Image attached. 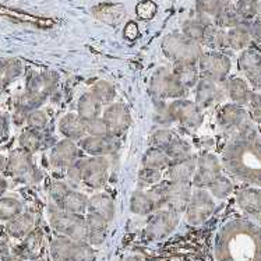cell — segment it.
<instances>
[{
	"label": "cell",
	"instance_id": "1",
	"mask_svg": "<svg viewBox=\"0 0 261 261\" xmlns=\"http://www.w3.org/2000/svg\"><path fill=\"white\" fill-rule=\"evenodd\" d=\"M59 77L56 73H41L32 75L28 80L27 88L17 98L16 111H14V123L21 124L25 122V117L31 111L41 108L54 90L56 88Z\"/></svg>",
	"mask_w": 261,
	"mask_h": 261
},
{
	"label": "cell",
	"instance_id": "55",
	"mask_svg": "<svg viewBox=\"0 0 261 261\" xmlns=\"http://www.w3.org/2000/svg\"><path fill=\"white\" fill-rule=\"evenodd\" d=\"M2 87H0V92H2ZM6 132V119L5 116L2 115V112H0V134H3Z\"/></svg>",
	"mask_w": 261,
	"mask_h": 261
},
{
	"label": "cell",
	"instance_id": "30",
	"mask_svg": "<svg viewBox=\"0 0 261 261\" xmlns=\"http://www.w3.org/2000/svg\"><path fill=\"white\" fill-rule=\"evenodd\" d=\"M214 24L224 30V28L238 27V25H242V24H246V22L239 16V13L236 11L233 3H229V5L225 6L217 16L214 17Z\"/></svg>",
	"mask_w": 261,
	"mask_h": 261
},
{
	"label": "cell",
	"instance_id": "42",
	"mask_svg": "<svg viewBox=\"0 0 261 261\" xmlns=\"http://www.w3.org/2000/svg\"><path fill=\"white\" fill-rule=\"evenodd\" d=\"M208 189H210V192H211V194H213L214 197L225 198L228 197L230 193H232V190H233V185H232V181H230L226 176L219 175Z\"/></svg>",
	"mask_w": 261,
	"mask_h": 261
},
{
	"label": "cell",
	"instance_id": "11",
	"mask_svg": "<svg viewBox=\"0 0 261 261\" xmlns=\"http://www.w3.org/2000/svg\"><path fill=\"white\" fill-rule=\"evenodd\" d=\"M221 175V164L214 154L204 152L197 158V168L193 176V186L197 189H208L213 181Z\"/></svg>",
	"mask_w": 261,
	"mask_h": 261
},
{
	"label": "cell",
	"instance_id": "3",
	"mask_svg": "<svg viewBox=\"0 0 261 261\" xmlns=\"http://www.w3.org/2000/svg\"><path fill=\"white\" fill-rule=\"evenodd\" d=\"M164 54L175 66L180 64H197L198 59L203 55L200 43L186 38L183 34H172L162 42Z\"/></svg>",
	"mask_w": 261,
	"mask_h": 261
},
{
	"label": "cell",
	"instance_id": "12",
	"mask_svg": "<svg viewBox=\"0 0 261 261\" xmlns=\"http://www.w3.org/2000/svg\"><path fill=\"white\" fill-rule=\"evenodd\" d=\"M190 181L169 180L165 183V208L180 214L186 210L192 197Z\"/></svg>",
	"mask_w": 261,
	"mask_h": 261
},
{
	"label": "cell",
	"instance_id": "14",
	"mask_svg": "<svg viewBox=\"0 0 261 261\" xmlns=\"http://www.w3.org/2000/svg\"><path fill=\"white\" fill-rule=\"evenodd\" d=\"M79 147L91 156H108L117 152V149L120 148V143L119 139L113 136H84L79 141Z\"/></svg>",
	"mask_w": 261,
	"mask_h": 261
},
{
	"label": "cell",
	"instance_id": "2",
	"mask_svg": "<svg viewBox=\"0 0 261 261\" xmlns=\"http://www.w3.org/2000/svg\"><path fill=\"white\" fill-rule=\"evenodd\" d=\"M49 222L59 234L77 242H87L86 217L80 214L67 213L50 203L48 208Z\"/></svg>",
	"mask_w": 261,
	"mask_h": 261
},
{
	"label": "cell",
	"instance_id": "29",
	"mask_svg": "<svg viewBox=\"0 0 261 261\" xmlns=\"http://www.w3.org/2000/svg\"><path fill=\"white\" fill-rule=\"evenodd\" d=\"M226 38H228V48L233 50H245L251 42L249 25L242 24L238 27L229 28V31L226 32Z\"/></svg>",
	"mask_w": 261,
	"mask_h": 261
},
{
	"label": "cell",
	"instance_id": "57",
	"mask_svg": "<svg viewBox=\"0 0 261 261\" xmlns=\"http://www.w3.org/2000/svg\"><path fill=\"white\" fill-rule=\"evenodd\" d=\"M256 18H257V20H261V0H257Z\"/></svg>",
	"mask_w": 261,
	"mask_h": 261
},
{
	"label": "cell",
	"instance_id": "24",
	"mask_svg": "<svg viewBox=\"0 0 261 261\" xmlns=\"http://www.w3.org/2000/svg\"><path fill=\"white\" fill-rule=\"evenodd\" d=\"M130 211L137 215H148L154 211H158V205L155 203L152 194L148 190L140 189L132 194L130 198Z\"/></svg>",
	"mask_w": 261,
	"mask_h": 261
},
{
	"label": "cell",
	"instance_id": "36",
	"mask_svg": "<svg viewBox=\"0 0 261 261\" xmlns=\"http://www.w3.org/2000/svg\"><path fill=\"white\" fill-rule=\"evenodd\" d=\"M164 152L168 155V158L171 160V162H176V161L185 160V158L192 156V147H190V144L187 141L175 136Z\"/></svg>",
	"mask_w": 261,
	"mask_h": 261
},
{
	"label": "cell",
	"instance_id": "33",
	"mask_svg": "<svg viewBox=\"0 0 261 261\" xmlns=\"http://www.w3.org/2000/svg\"><path fill=\"white\" fill-rule=\"evenodd\" d=\"M141 164H143V168H151V169H156V171H164V169H168V166L171 165L172 162L162 149L151 147L145 152L144 156H143Z\"/></svg>",
	"mask_w": 261,
	"mask_h": 261
},
{
	"label": "cell",
	"instance_id": "52",
	"mask_svg": "<svg viewBox=\"0 0 261 261\" xmlns=\"http://www.w3.org/2000/svg\"><path fill=\"white\" fill-rule=\"evenodd\" d=\"M249 30H250L251 39H256V41L261 42V20H257L253 24H250Z\"/></svg>",
	"mask_w": 261,
	"mask_h": 261
},
{
	"label": "cell",
	"instance_id": "32",
	"mask_svg": "<svg viewBox=\"0 0 261 261\" xmlns=\"http://www.w3.org/2000/svg\"><path fill=\"white\" fill-rule=\"evenodd\" d=\"M238 203L247 213L261 214V190L243 189L238 194Z\"/></svg>",
	"mask_w": 261,
	"mask_h": 261
},
{
	"label": "cell",
	"instance_id": "38",
	"mask_svg": "<svg viewBox=\"0 0 261 261\" xmlns=\"http://www.w3.org/2000/svg\"><path fill=\"white\" fill-rule=\"evenodd\" d=\"M22 213V204L14 197H0V221L9 222Z\"/></svg>",
	"mask_w": 261,
	"mask_h": 261
},
{
	"label": "cell",
	"instance_id": "51",
	"mask_svg": "<svg viewBox=\"0 0 261 261\" xmlns=\"http://www.w3.org/2000/svg\"><path fill=\"white\" fill-rule=\"evenodd\" d=\"M249 107H250L253 119L257 122H261V94H254V92L251 94Z\"/></svg>",
	"mask_w": 261,
	"mask_h": 261
},
{
	"label": "cell",
	"instance_id": "28",
	"mask_svg": "<svg viewBox=\"0 0 261 261\" xmlns=\"http://www.w3.org/2000/svg\"><path fill=\"white\" fill-rule=\"evenodd\" d=\"M87 204H88V198H87L83 193L77 192V190H74V189L71 187L69 192L66 193V196L62 198V201H60L56 207L62 208V210L67 211V213L84 215V214L87 213Z\"/></svg>",
	"mask_w": 261,
	"mask_h": 261
},
{
	"label": "cell",
	"instance_id": "16",
	"mask_svg": "<svg viewBox=\"0 0 261 261\" xmlns=\"http://www.w3.org/2000/svg\"><path fill=\"white\" fill-rule=\"evenodd\" d=\"M79 160V147L71 140H62L50 149L49 161L56 169H67Z\"/></svg>",
	"mask_w": 261,
	"mask_h": 261
},
{
	"label": "cell",
	"instance_id": "27",
	"mask_svg": "<svg viewBox=\"0 0 261 261\" xmlns=\"http://www.w3.org/2000/svg\"><path fill=\"white\" fill-rule=\"evenodd\" d=\"M34 225H35V221H34V217L31 214L21 213L20 215H17L16 218H13L7 222L6 230L13 238L21 239V238L28 236V233H31L32 229H34Z\"/></svg>",
	"mask_w": 261,
	"mask_h": 261
},
{
	"label": "cell",
	"instance_id": "43",
	"mask_svg": "<svg viewBox=\"0 0 261 261\" xmlns=\"http://www.w3.org/2000/svg\"><path fill=\"white\" fill-rule=\"evenodd\" d=\"M256 7L257 0H236V5H234V9L245 22L256 18Z\"/></svg>",
	"mask_w": 261,
	"mask_h": 261
},
{
	"label": "cell",
	"instance_id": "5",
	"mask_svg": "<svg viewBox=\"0 0 261 261\" xmlns=\"http://www.w3.org/2000/svg\"><path fill=\"white\" fill-rule=\"evenodd\" d=\"M149 94L155 102H165L166 99H177L187 94L181 87L173 70H160L149 81Z\"/></svg>",
	"mask_w": 261,
	"mask_h": 261
},
{
	"label": "cell",
	"instance_id": "13",
	"mask_svg": "<svg viewBox=\"0 0 261 261\" xmlns=\"http://www.w3.org/2000/svg\"><path fill=\"white\" fill-rule=\"evenodd\" d=\"M179 224V214L172 210H158L152 219L149 221L145 233L149 239H164L168 234H171Z\"/></svg>",
	"mask_w": 261,
	"mask_h": 261
},
{
	"label": "cell",
	"instance_id": "15",
	"mask_svg": "<svg viewBox=\"0 0 261 261\" xmlns=\"http://www.w3.org/2000/svg\"><path fill=\"white\" fill-rule=\"evenodd\" d=\"M102 119L108 124L111 136L117 137V139L127 132V128L130 127V122H132L130 111L123 103H112V105H109L105 109Z\"/></svg>",
	"mask_w": 261,
	"mask_h": 261
},
{
	"label": "cell",
	"instance_id": "23",
	"mask_svg": "<svg viewBox=\"0 0 261 261\" xmlns=\"http://www.w3.org/2000/svg\"><path fill=\"white\" fill-rule=\"evenodd\" d=\"M87 213H92L105 218L108 222H111L115 217V203L112 197L105 193L94 194L92 197L88 198L87 204Z\"/></svg>",
	"mask_w": 261,
	"mask_h": 261
},
{
	"label": "cell",
	"instance_id": "22",
	"mask_svg": "<svg viewBox=\"0 0 261 261\" xmlns=\"http://www.w3.org/2000/svg\"><path fill=\"white\" fill-rule=\"evenodd\" d=\"M59 132L71 141L81 140L86 136V123L81 120L77 113H67L59 122Z\"/></svg>",
	"mask_w": 261,
	"mask_h": 261
},
{
	"label": "cell",
	"instance_id": "37",
	"mask_svg": "<svg viewBox=\"0 0 261 261\" xmlns=\"http://www.w3.org/2000/svg\"><path fill=\"white\" fill-rule=\"evenodd\" d=\"M20 145L24 151L27 152H37L38 149L42 147V134L41 130H34V128L28 127L20 134Z\"/></svg>",
	"mask_w": 261,
	"mask_h": 261
},
{
	"label": "cell",
	"instance_id": "18",
	"mask_svg": "<svg viewBox=\"0 0 261 261\" xmlns=\"http://www.w3.org/2000/svg\"><path fill=\"white\" fill-rule=\"evenodd\" d=\"M249 119V113L243 108L236 103H229L221 108L218 112V123L221 127L228 132L240 130L246 126Z\"/></svg>",
	"mask_w": 261,
	"mask_h": 261
},
{
	"label": "cell",
	"instance_id": "54",
	"mask_svg": "<svg viewBox=\"0 0 261 261\" xmlns=\"http://www.w3.org/2000/svg\"><path fill=\"white\" fill-rule=\"evenodd\" d=\"M7 186H9V183L6 180L3 176H0V197H3V194L7 190Z\"/></svg>",
	"mask_w": 261,
	"mask_h": 261
},
{
	"label": "cell",
	"instance_id": "21",
	"mask_svg": "<svg viewBox=\"0 0 261 261\" xmlns=\"http://www.w3.org/2000/svg\"><path fill=\"white\" fill-rule=\"evenodd\" d=\"M196 168H197V158L192 155L185 160L172 162L166 169V175L169 177V180L190 181L194 176Z\"/></svg>",
	"mask_w": 261,
	"mask_h": 261
},
{
	"label": "cell",
	"instance_id": "41",
	"mask_svg": "<svg viewBox=\"0 0 261 261\" xmlns=\"http://www.w3.org/2000/svg\"><path fill=\"white\" fill-rule=\"evenodd\" d=\"M229 3H233V2H230V0H197L198 14L214 18L225 6Z\"/></svg>",
	"mask_w": 261,
	"mask_h": 261
},
{
	"label": "cell",
	"instance_id": "9",
	"mask_svg": "<svg viewBox=\"0 0 261 261\" xmlns=\"http://www.w3.org/2000/svg\"><path fill=\"white\" fill-rule=\"evenodd\" d=\"M6 171L10 173L11 177H14L20 181H37L38 172L37 168L32 164L31 152H27L24 149L13 151L7 160Z\"/></svg>",
	"mask_w": 261,
	"mask_h": 261
},
{
	"label": "cell",
	"instance_id": "56",
	"mask_svg": "<svg viewBox=\"0 0 261 261\" xmlns=\"http://www.w3.org/2000/svg\"><path fill=\"white\" fill-rule=\"evenodd\" d=\"M6 165H7V160H6L3 155H0V173L6 171Z\"/></svg>",
	"mask_w": 261,
	"mask_h": 261
},
{
	"label": "cell",
	"instance_id": "20",
	"mask_svg": "<svg viewBox=\"0 0 261 261\" xmlns=\"http://www.w3.org/2000/svg\"><path fill=\"white\" fill-rule=\"evenodd\" d=\"M239 69L246 74L253 86H258V71H260L261 66V54L256 50H249L245 49L242 55L239 56Z\"/></svg>",
	"mask_w": 261,
	"mask_h": 261
},
{
	"label": "cell",
	"instance_id": "7",
	"mask_svg": "<svg viewBox=\"0 0 261 261\" xmlns=\"http://www.w3.org/2000/svg\"><path fill=\"white\" fill-rule=\"evenodd\" d=\"M81 183L90 189H101L105 186L109 175V162L105 156H91L80 160Z\"/></svg>",
	"mask_w": 261,
	"mask_h": 261
},
{
	"label": "cell",
	"instance_id": "31",
	"mask_svg": "<svg viewBox=\"0 0 261 261\" xmlns=\"http://www.w3.org/2000/svg\"><path fill=\"white\" fill-rule=\"evenodd\" d=\"M203 43L213 50H222V49L228 48L226 32L222 28L217 27L215 24H210L205 27Z\"/></svg>",
	"mask_w": 261,
	"mask_h": 261
},
{
	"label": "cell",
	"instance_id": "49",
	"mask_svg": "<svg viewBox=\"0 0 261 261\" xmlns=\"http://www.w3.org/2000/svg\"><path fill=\"white\" fill-rule=\"evenodd\" d=\"M156 13V6L152 3V2H143L137 6V14H139L140 18L143 20H149L152 18L154 14Z\"/></svg>",
	"mask_w": 261,
	"mask_h": 261
},
{
	"label": "cell",
	"instance_id": "6",
	"mask_svg": "<svg viewBox=\"0 0 261 261\" xmlns=\"http://www.w3.org/2000/svg\"><path fill=\"white\" fill-rule=\"evenodd\" d=\"M198 73L201 77L210 79L215 83H222L228 79L230 67V59L218 50L205 52L198 59Z\"/></svg>",
	"mask_w": 261,
	"mask_h": 261
},
{
	"label": "cell",
	"instance_id": "4",
	"mask_svg": "<svg viewBox=\"0 0 261 261\" xmlns=\"http://www.w3.org/2000/svg\"><path fill=\"white\" fill-rule=\"evenodd\" d=\"M54 261H94L95 251L87 242H77L66 236H59L50 245Z\"/></svg>",
	"mask_w": 261,
	"mask_h": 261
},
{
	"label": "cell",
	"instance_id": "17",
	"mask_svg": "<svg viewBox=\"0 0 261 261\" xmlns=\"http://www.w3.org/2000/svg\"><path fill=\"white\" fill-rule=\"evenodd\" d=\"M222 96H224V90L219 87V83H215L205 77L198 79L196 84V103L201 109L215 105L222 99Z\"/></svg>",
	"mask_w": 261,
	"mask_h": 261
},
{
	"label": "cell",
	"instance_id": "34",
	"mask_svg": "<svg viewBox=\"0 0 261 261\" xmlns=\"http://www.w3.org/2000/svg\"><path fill=\"white\" fill-rule=\"evenodd\" d=\"M173 73L177 77V80L181 84V87L186 91H189L193 87H196L198 81V69L197 64H180L175 66Z\"/></svg>",
	"mask_w": 261,
	"mask_h": 261
},
{
	"label": "cell",
	"instance_id": "48",
	"mask_svg": "<svg viewBox=\"0 0 261 261\" xmlns=\"http://www.w3.org/2000/svg\"><path fill=\"white\" fill-rule=\"evenodd\" d=\"M25 123H27V126L30 128L42 130L46 126V123H48V116L41 109H35V111H31V112L28 113L27 117H25Z\"/></svg>",
	"mask_w": 261,
	"mask_h": 261
},
{
	"label": "cell",
	"instance_id": "50",
	"mask_svg": "<svg viewBox=\"0 0 261 261\" xmlns=\"http://www.w3.org/2000/svg\"><path fill=\"white\" fill-rule=\"evenodd\" d=\"M67 179H69L70 185L73 186H79L81 183V171H80V160H77L71 166L67 169Z\"/></svg>",
	"mask_w": 261,
	"mask_h": 261
},
{
	"label": "cell",
	"instance_id": "25",
	"mask_svg": "<svg viewBox=\"0 0 261 261\" xmlns=\"http://www.w3.org/2000/svg\"><path fill=\"white\" fill-rule=\"evenodd\" d=\"M225 91H226V94H228L230 99L233 101V103L240 105V107L249 105L251 94H253L249 84L243 79H239V77H233V79H229L226 81Z\"/></svg>",
	"mask_w": 261,
	"mask_h": 261
},
{
	"label": "cell",
	"instance_id": "10",
	"mask_svg": "<svg viewBox=\"0 0 261 261\" xmlns=\"http://www.w3.org/2000/svg\"><path fill=\"white\" fill-rule=\"evenodd\" d=\"M214 208H215V203L208 192H205L204 189H197L196 192L192 193L190 201L185 210L187 222L192 225L203 224L214 213Z\"/></svg>",
	"mask_w": 261,
	"mask_h": 261
},
{
	"label": "cell",
	"instance_id": "35",
	"mask_svg": "<svg viewBox=\"0 0 261 261\" xmlns=\"http://www.w3.org/2000/svg\"><path fill=\"white\" fill-rule=\"evenodd\" d=\"M21 73V63L16 59H0V87L5 88Z\"/></svg>",
	"mask_w": 261,
	"mask_h": 261
},
{
	"label": "cell",
	"instance_id": "39",
	"mask_svg": "<svg viewBox=\"0 0 261 261\" xmlns=\"http://www.w3.org/2000/svg\"><path fill=\"white\" fill-rule=\"evenodd\" d=\"M91 92L94 94L98 101L101 102L102 105H108L115 99V95H116V91H115V87L108 83L105 80H101L95 83L92 88H91Z\"/></svg>",
	"mask_w": 261,
	"mask_h": 261
},
{
	"label": "cell",
	"instance_id": "59",
	"mask_svg": "<svg viewBox=\"0 0 261 261\" xmlns=\"http://www.w3.org/2000/svg\"><path fill=\"white\" fill-rule=\"evenodd\" d=\"M257 88H261V66H260V71H258V86Z\"/></svg>",
	"mask_w": 261,
	"mask_h": 261
},
{
	"label": "cell",
	"instance_id": "46",
	"mask_svg": "<svg viewBox=\"0 0 261 261\" xmlns=\"http://www.w3.org/2000/svg\"><path fill=\"white\" fill-rule=\"evenodd\" d=\"M86 133L88 136H96V137H102V136H111L109 128L105 120L102 117H96L92 119L90 122L86 123Z\"/></svg>",
	"mask_w": 261,
	"mask_h": 261
},
{
	"label": "cell",
	"instance_id": "47",
	"mask_svg": "<svg viewBox=\"0 0 261 261\" xmlns=\"http://www.w3.org/2000/svg\"><path fill=\"white\" fill-rule=\"evenodd\" d=\"M42 249V238L41 234L31 232L24 242V253L30 257H37L38 253Z\"/></svg>",
	"mask_w": 261,
	"mask_h": 261
},
{
	"label": "cell",
	"instance_id": "58",
	"mask_svg": "<svg viewBox=\"0 0 261 261\" xmlns=\"http://www.w3.org/2000/svg\"><path fill=\"white\" fill-rule=\"evenodd\" d=\"M126 261H145V260H144V258H141V257L134 256V257H128Z\"/></svg>",
	"mask_w": 261,
	"mask_h": 261
},
{
	"label": "cell",
	"instance_id": "26",
	"mask_svg": "<svg viewBox=\"0 0 261 261\" xmlns=\"http://www.w3.org/2000/svg\"><path fill=\"white\" fill-rule=\"evenodd\" d=\"M102 111V103L96 99L94 94L88 91L83 94L77 103V115L84 123L90 122L92 119L99 117V113Z\"/></svg>",
	"mask_w": 261,
	"mask_h": 261
},
{
	"label": "cell",
	"instance_id": "8",
	"mask_svg": "<svg viewBox=\"0 0 261 261\" xmlns=\"http://www.w3.org/2000/svg\"><path fill=\"white\" fill-rule=\"evenodd\" d=\"M166 108H168V113L172 122L181 123L183 126L189 128H197L203 123L201 108L198 107L196 102L177 98L169 105H166Z\"/></svg>",
	"mask_w": 261,
	"mask_h": 261
},
{
	"label": "cell",
	"instance_id": "19",
	"mask_svg": "<svg viewBox=\"0 0 261 261\" xmlns=\"http://www.w3.org/2000/svg\"><path fill=\"white\" fill-rule=\"evenodd\" d=\"M108 222L107 219L92 213H87L86 226H87V243L94 246H101L108 234Z\"/></svg>",
	"mask_w": 261,
	"mask_h": 261
},
{
	"label": "cell",
	"instance_id": "60",
	"mask_svg": "<svg viewBox=\"0 0 261 261\" xmlns=\"http://www.w3.org/2000/svg\"><path fill=\"white\" fill-rule=\"evenodd\" d=\"M32 261H37V260H32Z\"/></svg>",
	"mask_w": 261,
	"mask_h": 261
},
{
	"label": "cell",
	"instance_id": "53",
	"mask_svg": "<svg viewBox=\"0 0 261 261\" xmlns=\"http://www.w3.org/2000/svg\"><path fill=\"white\" fill-rule=\"evenodd\" d=\"M124 35L128 39H136V38L139 37V27H137V24L136 22H128L127 25H126V30H124Z\"/></svg>",
	"mask_w": 261,
	"mask_h": 261
},
{
	"label": "cell",
	"instance_id": "44",
	"mask_svg": "<svg viewBox=\"0 0 261 261\" xmlns=\"http://www.w3.org/2000/svg\"><path fill=\"white\" fill-rule=\"evenodd\" d=\"M161 180H162V171L143 168L139 173V183L141 185V189L158 185V183H161Z\"/></svg>",
	"mask_w": 261,
	"mask_h": 261
},
{
	"label": "cell",
	"instance_id": "40",
	"mask_svg": "<svg viewBox=\"0 0 261 261\" xmlns=\"http://www.w3.org/2000/svg\"><path fill=\"white\" fill-rule=\"evenodd\" d=\"M205 27H207V24H204L200 18H197V20H189V21L183 24V35L194 41V42L203 43Z\"/></svg>",
	"mask_w": 261,
	"mask_h": 261
},
{
	"label": "cell",
	"instance_id": "45",
	"mask_svg": "<svg viewBox=\"0 0 261 261\" xmlns=\"http://www.w3.org/2000/svg\"><path fill=\"white\" fill-rule=\"evenodd\" d=\"M173 137H175V134L172 133L171 130H168V128L164 127L158 128V130L154 132L152 136H151V145H152L154 148L165 151V148L169 145V143H171Z\"/></svg>",
	"mask_w": 261,
	"mask_h": 261
}]
</instances>
